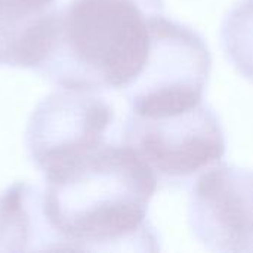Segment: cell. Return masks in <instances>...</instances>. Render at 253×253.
Wrapping results in <instances>:
<instances>
[{"mask_svg": "<svg viewBox=\"0 0 253 253\" xmlns=\"http://www.w3.org/2000/svg\"><path fill=\"white\" fill-rule=\"evenodd\" d=\"M44 187L7 188L1 231L10 252H157L147 219L157 178L123 141L83 147L39 168Z\"/></svg>", "mask_w": 253, "mask_h": 253, "instance_id": "1", "label": "cell"}, {"mask_svg": "<svg viewBox=\"0 0 253 253\" xmlns=\"http://www.w3.org/2000/svg\"><path fill=\"white\" fill-rule=\"evenodd\" d=\"M163 16L165 0H70L34 71L62 89L125 95L150 62Z\"/></svg>", "mask_w": 253, "mask_h": 253, "instance_id": "2", "label": "cell"}, {"mask_svg": "<svg viewBox=\"0 0 253 253\" xmlns=\"http://www.w3.org/2000/svg\"><path fill=\"white\" fill-rule=\"evenodd\" d=\"M122 141L166 185L184 184L218 165L227 148L221 122L205 101L162 114L129 113Z\"/></svg>", "mask_w": 253, "mask_h": 253, "instance_id": "3", "label": "cell"}, {"mask_svg": "<svg viewBox=\"0 0 253 253\" xmlns=\"http://www.w3.org/2000/svg\"><path fill=\"white\" fill-rule=\"evenodd\" d=\"M211 68L212 56L200 34L165 15L150 62L125 93L129 113L162 114L203 102Z\"/></svg>", "mask_w": 253, "mask_h": 253, "instance_id": "4", "label": "cell"}, {"mask_svg": "<svg viewBox=\"0 0 253 253\" xmlns=\"http://www.w3.org/2000/svg\"><path fill=\"white\" fill-rule=\"evenodd\" d=\"M188 224L212 252H253L252 170L231 165L205 170L190 193Z\"/></svg>", "mask_w": 253, "mask_h": 253, "instance_id": "5", "label": "cell"}, {"mask_svg": "<svg viewBox=\"0 0 253 253\" xmlns=\"http://www.w3.org/2000/svg\"><path fill=\"white\" fill-rule=\"evenodd\" d=\"M56 0H0V65L36 70L49 55Z\"/></svg>", "mask_w": 253, "mask_h": 253, "instance_id": "6", "label": "cell"}, {"mask_svg": "<svg viewBox=\"0 0 253 253\" xmlns=\"http://www.w3.org/2000/svg\"><path fill=\"white\" fill-rule=\"evenodd\" d=\"M221 40L231 64L253 82V0H242L225 16Z\"/></svg>", "mask_w": 253, "mask_h": 253, "instance_id": "7", "label": "cell"}]
</instances>
